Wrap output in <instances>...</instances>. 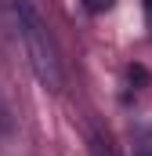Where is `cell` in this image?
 I'll list each match as a JSON object with an SVG mask.
<instances>
[{
	"mask_svg": "<svg viewBox=\"0 0 152 156\" xmlns=\"http://www.w3.org/2000/svg\"><path fill=\"white\" fill-rule=\"evenodd\" d=\"M15 7V26H18V40H22V51L33 66L36 80L47 91H62V62H58V47L47 33V26L40 22L36 7L29 0H11Z\"/></svg>",
	"mask_w": 152,
	"mask_h": 156,
	"instance_id": "cell-1",
	"label": "cell"
},
{
	"mask_svg": "<svg viewBox=\"0 0 152 156\" xmlns=\"http://www.w3.org/2000/svg\"><path fill=\"white\" fill-rule=\"evenodd\" d=\"M83 7L98 15V11H109V7H112V0H83Z\"/></svg>",
	"mask_w": 152,
	"mask_h": 156,
	"instance_id": "cell-2",
	"label": "cell"
},
{
	"mask_svg": "<svg viewBox=\"0 0 152 156\" xmlns=\"http://www.w3.org/2000/svg\"><path fill=\"white\" fill-rule=\"evenodd\" d=\"M145 18H149V26H152V0H145Z\"/></svg>",
	"mask_w": 152,
	"mask_h": 156,
	"instance_id": "cell-3",
	"label": "cell"
},
{
	"mask_svg": "<svg viewBox=\"0 0 152 156\" xmlns=\"http://www.w3.org/2000/svg\"><path fill=\"white\" fill-rule=\"evenodd\" d=\"M138 156H152V145H145V149H141V153H138Z\"/></svg>",
	"mask_w": 152,
	"mask_h": 156,
	"instance_id": "cell-4",
	"label": "cell"
}]
</instances>
